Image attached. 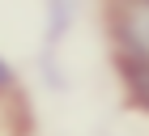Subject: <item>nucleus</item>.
<instances>
[{
    "label": "nucleus",
    "instance_id": "f257e3e1",
    "mask_svg": "<svg viewBox=\"0 0 149 136\" xmlns=\"http://www.w3.org/2000/svg\"><path fill=\"white\" fill-rule=\"evenodd\" d=\"M115 38H119V56L149 60V4H124L111 17Z\"/></svg>",
    "mask_w": 149,
    "mask_h": 136
},
{
    "label": "nucleus",
    "instance_id": "f03ea898",
    "mask_svg": "<svg viewBox=\"0 0 149 136\" xmlns=\"http://www.w3.org/2000/svg\"><path fill=\"white\" fill-rule=\"evenodd\" d=\"M119 77H124V90H128V98L136 102L141 111H149V60L119 56Z\"/></svg>",
    "mask_w": 149,
    "mask_h": 136
},
{
    "label": "nucleus",
    "instance_id": "7ed1b4c3",
    "mask_svg": "<svg viewBox=\"0 0 149 136\" xmlns=\"http://www.w3.org/2000/svg\"><path fill=\"white\" fill-rule=\"evenodd\" d=\"M9 85H13V72H9V64L0 60V90H9Z\"/></svg>",
    "mask_w": 149,
    "mask_h": 136
},
{
    "label": "nucleus",
    "instance_id": "20e7f679",
    "mask_svg": "<svg viewBox=\"0 0 149 136\" xmlns=\"http://www.w3.org/2000/svg\"><path fill=\"white\" fill-rule=\"evenodd\" d=\"M128 4H149V0H128Z\"/></svg>",
    "mask_w": 149,
    "mask_h": 136
}]
</instances>
